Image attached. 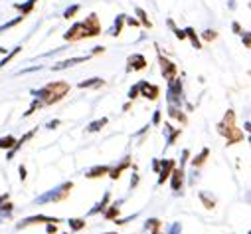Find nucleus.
Returning a JSON list of instances; mask_svg holds the SVG:
<instances>
[{"label": "nucleus", "mask_w": 251, "mask_h": 234, "mask_svg": "<svg viewBox=\"0 0 251 234\" xmlns=\"http://www.w3.org/2000/svg\"><path fill=\"white\" fill-rule=\"evenodd\" d=\"M70 91V84L68 82H51L48 86H44L42 89H32V95L36 99L42 101V105H53L57 101H61Z\"/></svg>", "instance_id": "1"}, {"label": "nucleus", "mask_w": 251, "mask_h": 234, "mask_svg": "<svg viewBox=\"0 0 251 234\" xmlns=\"http://www.w3.org/2000/svg\"><path fill=\"white\" fill-rule=\"evenodd\" d=\"M99 32H101V26H99L97 14H89V16L85 18V22H79V24H75L74 28H70V30L64 34V38H66L68 42H77V40H83V38H93V36H97Z\"/></svg>", "instance_id": "2"}, {"label": "nucleus", "mask_w": 251, "mask_h": 234, "mask_svg": "<svg viewBox=\"0 0 251 234\" xmlns=\"http://www.w3.org/2000/svg\"><path fill=\"white\" fill-rule=\"evenodd\" d=\"M218 133H220L222 137H226L227 145H235V143L243 141V131H239V129L235 127V113H233L231 109L226 111L224 119L218 123Z\"/></svg>", "instance_id": "3"}, {"label": "nucleus", "mask_w": 251, "mask_h": 234, "mask_svg": "<svg viewBox=\"0 0 251 234\" xmlns=\"http://www.w3.org/2000/svg\"><path fill=\"white\" fill-rule=\"evenodd\" d=\"M72 189H74V183H72V181H68V183H64V185H59V187H55V189H51V191H48V193L40 195L38 199H34V203H32V205L59 203V201H64V199H68V197H70Z\"/></svg>", "instance_id": "4"}, {"label": "nucleus", "mask_w": 251, "mask_h": 234, "mask_svg": "<svg viewBox=\"0 0 251 234\" xmlns=\"http://www.w3.org/2000/svg\"><path fill=\"white\" fill-rule=\"evenodd\" d=\"M166 99H168V105L172 107H180L182 105V84L180 80H170V86H168V91H166Z\"/></svg>", "instance_id": "5"}, {"label": "nucleus", "mask_w": 251, "mask_h": 234, "mask_svg": "<svg viewBox=\"0 0 251 234\" xmlns=\"http://www.w3.org/2000/svg\"><path fill=\"white\" fill-rule=\"evenodd\" d=\"M38 222H48V224H55V222H61L59 218L55 216H44V214H38V216H30V218H24L22 222L16 224V228H26V226H32V224H38Z\"/></svg>", "instance_id": "6"}, {"label": "nucleus", "mask_w": 251, "mask_h": 234, "mask_svg": "<svg viewBox=\"0 0 251 234\" xmlns=\"http://www.w3.org/2000/svg\"><path fill=\"white\" fill-rule=\"evenodd\" d=\"M158 60H160V70H162V76H164V80H174L176 78V72H178V68H176V64H172L170 60H166V58L158 52Z\"/></svg>", "instance_id": "7"}, {"label": "nucleus", "mask_w": 251, "mask_h": 234, "mask_svg": "<svg viewBox=\"0 0 251 234\" xmlns=\"http://www.w3.org/2000/svg\"><path fill=\"white\" fill-rule=\"evenodd\" d=\"M174 167H176V163L172 159L158 161V185H164V181L170 177V173H172Z\"/></svg>", "instance_id": "8"}, {"label": "nucleus", "mask_w": 251, "mask_h": 234, "mask_svg": "<svg viewBox=\"0 0 251 234\" xmlns=\"http://www.w3.org/2000/svg\"><path fill=\"white\" fill-rule=\"evenodd\" d=\"M168 179H172V191H174L176 195L182 193V185H184V167H178V169L174 167Z\"/></svg>", "instance_id": "9"}, {"label": "nucleus", "mask_w": 251, "mask_h": 234, "mask_svg": "<svg viewBox=\"0 0 251 234\" xmlns=\"http://www.w3.org/2000/svg\"><path fill=\"white\" fill-rule=\"evenodd\" d=\"M137 91L141 95H145L147 99H156L158 97V88L152 86V84H149V82H139L137 84Z\"/></svg>", "instance_id": "10"}, {"label": "nucleus", "mask_w": 251, "mask_h": 234, "mask_svg": "<svg viewBox=\"0 0 251 234\" xmlns=\"http://www.w3.org/2000/svg\"><path fill=\"white\" fill-rule=\"evenodd\" d=\"M85 60H89L87 56H79V58H72V60H64V62H59V64H55L51 70L53 72H59V70H66V68H72V66H75V64H81V62H85Z\"/></svg>", "instance_id": "11"}, {"label": "nucleus", "mask_w": 251, "mask_h": 234, "mask_svg": "<svg viewBox=\"0 0 251 234\" xmlns=\"http://www.w3.org/2000/svg\"><path fill=\"white\" fill-rule=\"evenodd\" d=\"M145 68H147V60H145V56L135 54V56H131V58H129V66H127V70H145Z\"/></svg>", "instance_id": "12"}, {"label": "nucleus", "mask_w": 251, "mask_h": 234, "mask_svg": "<svg viewBox=\"0 0 251 234\" xmlns=\"http://www.w3.org/2000/svg\"><path fill=\"white\" fill-rule=\"evenodd\" d=\"M109 171H111V167H107V165H97V167H93V169H89V171L85 173V177H87V179H99V177H103V175H109Z\"/></svg>", "instance_id": "13"}, {"label": "nucleus", "mask_w": 251, "mask_h": 234, "mask_svg": "<svg viewBox=\"0 0 251 234\" xmlns=\"http://www.w3.org/2000/svg\"><path fill=\"white\" fill-rule=\"evenodd\" d=\"M34 137V131H28L26 135H22V139H16V143H14V147L8 151V155H6V159H14V155H16V151L26 143V141H30Z\"/></svg>", "instance_id": "14"}, {"label": "nucleus", "mask_w": 251, "mask_h": 234, "mask_svg": "<svg viewBox=\"0 0 251 234\" xmlns=\"http://www.w3.org/2000/svg\"><path fill=\"white\" fill-rule=\"evenodd\" d=\"M164 133L168 135V139H166V147H172V145H174V141H176V137H180L182 129H172V125H170V123H164Z\"/></svg>", "instance_id": "15"}, {"label": "nucleus", "mask_w": 251, "mask_h": 234, "mask_svg": "<svg viewBox=\"0 0 251 234\" xmlns=\"http://www.w3.org/2000/svg\"><path fill=\"white\" fill-rule=\"evenodd\" d=\"M12 214V205L8 203V193L6 195H0V216L6 218Z\"/></svg>", "instance_id": "16"}, {"label": "nucleus", "mask_w": 251, "mask_h": 234, "mask_svg": "<svg viewBox=\"0 0 251 234\" xmlns=\"http://www.w3.org/2000/svg\"><path fill=\"white\" fill-rule=\"evenodd\" d=\"M129 165H131L129 157H125V159H123V163H121L119 167H115V169H111V171H109V177H111V179H119V177H121V173H123L125 169H127Z\"/></svg>", "instance_id": "17"}, {"label": "nucleus", "mask_w": 251, "mask_h": 234, "mask_svg": "<svg viewBox=\"0 0 251 234\" xmlns=\"http://www.w3.org/2000/svg\"><path fill=\"white\" fill-rule=\"evenodd\" d=\"M109 201H111V195L109 193H105V197H103V201L101 203H97L91 210H89V216H93V214H99V212H103L105 210V206L109 205Z\"/></svg>", "instance_id": "18"}, {"label": "nucleus", "mask_w": 251, "mask_h": 234, "mask_svg": "<svg viewBox=\"0 0 251 234\" xmlns=\"http://www.w3.org/2000/svg\"><path fill=\"white\" fill-rule=\"evenodd\" d=\"M109 123V119L107 117H101V119H97V121H93V123H89L87 125V133H95V131H101L105 125Z\"/></svg>", "instance_id": "19"}, {"label": "nucleus", "mask_w": 251, "mask_h": 234, "mask_svg": "<svg viewBox=\"0 0 251 234\" xmlns=\"http://www.w3.org/2000/svg\"><path fill=\"white\" fill-rule=\"evenodd\" d=\"M38 2V0H28L26 4H14V8H18L20 12H22V16H26V14H30L32 12V8H34V4Z\"/></svg>", "instance_id": "20"}, {"label": "nucleus", "mask_w": 251, "mask_h": 234, "mask_svg": "<svg viewBox=\"0 0 251 234\" xmlns=\"http://www.w3.org/2000/svg\"><path fill=\"white\" fill-rule=\"evenodd\" d=\"M105 82L101 80V78H91V80H87V82H79V88L81 89H85V88H95V86H103Z\"/></svg>", "instance_id": "21"}, {"label": "nucleus", "mask_w": 251, "mask_h": 234, "mask_svg": "<svg viewBox=\"0 0 251 234\" xmlns=\"http://www.w3.org/2000/svg\"><path fill=\"white\" fill-rule=\"evenodd\" d=\"M14 143H16V139L14 137H10V135H6V137H0V149H12L14 147Z\"/></svg>", "instance_id": "22"}, {"label": "nucleus", "mask_w": 251, "mask_h": 234, "mask_svg": "<svg viewBox=\"0 0 251 234\" xmlns=\"http://www.w3.org/2000/svg\"><path fill=\"white\" fill-rule=\"evenodd\" d=\"M168 115L170 117H176V119H180L182 123H186V115L178 109V107H172V105H168Z\"/></svg>", "instance_id": "23"}, {"label": "nucleus", "mask_w": 251, "mask_h": 234, "mask_svg": "<svg viewBox=\"0 0 251 234\" xmlns=\"http://www.w3.org/2000/svg\"><path fill=\"white\" fill-rule=\"evenodd\" d=\"M121 203H123V201H119V203L111 205V206H109V210L105 212V218H109V220H111V218H117V216H119V205H121Z\"/></svg>", "instance_id": "24"}, {"label": "nucleus", "mask_w": 251, "mask_h": 234, "mask_svg": "<svg viewBox=\"0 0 251 234\" xmlns=\"http://www.w3.org/2000/svg\"><path fill=\"white\" fill-rule=\"evenodd\" d=\"M68 224H70V228H72L74 232H77V230L85 228V220H81V218H72Z\"/></svg>", "instance_id": "25"}, {"label": "nucleus", "mask_w": 251, "mask_h": 234, "mask_svg": "<svg viewBox=\"0 0 251 234\" xmlns=\"http://www.w3.org/2000/svg\"><path fill=\"white\" fill-rule=\"evenodd\" d=\"M184 34H186V38H190V42H192V46L198 50L200 48V42H198V38H196V34H194V30L192 28H186L184 30Z\"/></svg>", "instance_id": "26"}, {"label": "nucleus", "mask_w": 251, "mask_h": 234, "mask_svg": "<svg viewBox=\"0 0 251 234\" xmlns=\"http://www.w3.org/2000/svg\"><path fill=\"white\" fill-rule=\"evenodd\" d=\"M208 155H210V151H208V149H202V153H200V155H198V157L192 161V165H194V167H202Z\"/></svg>", "instance_id": "27"}, {"label": "nucleus", "mask_w": 251, "mask_h": 234, "mask_svg": "<svg viewBox=\"0 0 251 234\" xmlns=\"http://www.w3.org/2000/svg\"><path fill=\"white\" fill-rule=\"evenodd\" d=\"M160 224H162V222H160L158 218H149L147 224H145V228H151L152 232H158V230H160Z\"/></svg>", "instance_id": "28"}, {"label": "nucleus", "mask_w": 251, "mask_h": 234, "mask_svg": "<svg viewBox=\"0 0 251 234\" xmlns=\"http://www.w3.org/2000/svg\"><path fill=\"white\" fill-rule=\"evenodd\" d=\"M123 22H125V14H121V16L117 18V22H115V26H113V30H111V34H113V36H119V34H121Z\"/></svg>", "instance_id": "29"}, {"label": "nucleus", "mask_w": 251, "mask_h": 234, "mask_svg": "<svg viewBox=\"0 0 251 234\" xmlns=\"http://www.w3.org/2000/svg\"><path fill=\"white\" fill-rule=\"evenodd\" d=\"M20 50H22V46H16V48H14V50H12V52H10V54H8L6 58H4V60L0 62V68H4V66H6V64H8L10 60H12V58H14V56H16V54H18Z\"/></svg>", "instance_id": "30"}, {"label": "nucleus", "mask_w": 251, "mask_h": 234, "mask_svg": "<svg viewBox=\"0 0 251 234\" xmlns=\"http://www.w3.org/2000/svg\"><path fill=\"white\" fill-rule=\"evenodd\" d=\"M38 107H42V101L34 97V101H32V105H30V109H28V111L24 113V117H30V115H32V113H34V111H36Z\"/></svg>", "instance_id": "31"}, {"label": "nucleus", "mask_w": 251, "mask_h": 234, "mask_svg": "<svg viewBox=\"0 0 251 234\" xmlns=\"http://www.w3.org/2000/svg\"><path fill=\"white\" fill-rule=\"evenodd\" d=\"M24 20V16H18L16 20H12V22H8V24H4V26H0V32H4V30H10V28H14L16 24H20Z\"/></svg>", "instance_id": "32"}, {"label": "nucleus", "mask_w": 251, "mask_h": 234, "mask_svg": "<svg viewBox=\"0 0 251 234\" xmlns=\"http://www.w3.org/2000/svg\"><path fill=\"white\" fill-rule=\"evenodd\" d=\"M137 14H139V18H141V22L147 26V28H151V20L147 18V12L143 10V8H137Z\"/></svg>", "instance_id": "33"}, {"label": "nucleus", "mask_w": 251, "mask_h": 234, "mask_svg": "<svg viewBox=\"0 0 251 234\" xmlns=\"http://www.w3.org/2000/svg\"><path fill=\"white\" fill-rule=\"evenodd\" d=\"M77 10H79V6H77V4H75V6H72V8H68V10L64 12V18H68V20H70V18H74V16L77 14Z\"/></svg>", "instance_id": "34"}, {"label": "nucleus", "mask_w": 251, "mask_h": 234, "mask_svg": "<svg viewBox=\"0 0 251 234\" xmlns=\"http://www.w3.org/2000/svg\"><path fill=\"white\" fill-rule=\"evenodd\" d=\"M180 232H182V226H180V222H174L168 234H180Z\"/></svg>", "instance_id": "35"}, {"label": "nucleus", "mask_w": 251, "mask_h": 234, "mask_svg": "<svg viewBox=\"0 0 251 234\" xmlns=\"http://www.w3.org/2000/svg\"><path fill=\"white\" fill-rule=\"evenodd\" d=\"M200 199L204 201V205H206V208H214V201H208V197H206V195H200Z\"/></svg>", "instance_id": "36"}, {"label": "nucleus", "mask_w": 251, "mask_h": 234, "mask_svg": "<svg viewBox=\"0 0 251 234\" xmlns=\"http://www.w3.org/2000/svg\"><path fill=\"white\" fill-rule=\"evenodd\" d=\"M216 36H218V34H216L214 30H206V32H204V38H206V40H214Z\"/></svg>", "instance_id": "37"}, {"label": "nucleus", "mask_w": 251, "mask_h": 234, "mask_svg": "<svg viewBox=\"0 0 251 234\" xmlns=\"http://www.w3.org/2000/svg\"><path fill=\"white\" fill-rule=\"evenodd\" d=\"M152 123H154V125H158V123H160V109H156V111H154V117H152Z\"/></svg>", "instance_id": "38"}, {"label": "nucleus", "mask_w": 251, "mask_h": 234, "mask_svg": "<svg viewBox=\"0 0 251 234\" xmlns=\"http://www.w3.org/2000/svg\"><path fill=\"white\" fill-rule=\"evenodd\" d=\"M57 125H59V119H53V121H50V123H48V129H55Z\"/></svg>", "instance_id": "39"}, {"label": "nucleus", "mask_w": 251, "mask_h": 234, "mask_svg": "<svg viewBox=\"0 0 251 234\" xmlns=\"http://www.w3.org/2000/svg\"><path fill=\"white\" fill-rule=\"evenodd\" d=\"M46 230H48V234H53L57 228H55V224H48V228H46Z\"/></svg>", "instance_id": "40"}, {"label": "nucleus", "mask_w": 251, "mask_h": 234, "mask_svg": "<svg viewBox=\"0 0 251 234\" xmlns=\"http://www.w3.org/2000/svg\"><path fill=\"white\" fill-rule=\"evenodd\" d=\"M20 179H22V181L26 179V169H24V167H20Z\"/></svg>", "instance_id": "41"}, {"label": "nucleus", "mask_w": 251, "mask_h": 234, "mask_svg": "<svg viewBox=\"0 0 251 234\" xmlns=\"http://www.w3.org/2000/svg\"><path fill=\"white\" fill-rule=\"evenodd\" d=\"M137 183H139V177L135 175V177H133V181H131V187H137Z\"/></svg>", "instance_id": "42"}, {"label": "nucleus", "mask_w": 251, "mask_h": 234, "mask_svg": "<svg viewBox=\"0 0 251 234\" xmlns=\"http://www.w3.org/2000/svg\"><path fill=\"white\" fill-rule=\"evenodd\" d=\"M233 30H235V32H237V34H243V32H241V28H239V24H237V22H235V24H233Z\"/></svg>", "instance_id": "43"}, {"label": "nucleus", "mask_w": 251, "mask_h": 234, "mask_svg": "<svg viewBox=\"0 0 251 234\" xmlns=\"http://www.w3.org/2000/svg\"><path fill=\"white\" fill-rule=\"evenodd\" d=\"M243 42H245V48H249V34L243 36Z\"/></svg>", "instance_id": "44"}, {"label": "nucleus", "mask_w": 251, "mask_h": 234, "mask_svg": "<svg viewBox=\"0 0 251 234\" xmlns=\"http://www.w3.org/2000/svg\"><path fill=\"white\" fill-rule=\"evenodd\" d=\"M107 234H117V232H107Z\"/></svg>", "instance_id": "45"}, {"label": "nucleus", "mask_w": 251, "mask_h": 234, "mask_svg": "<svg viewBox=\"0 0 251 234\" xmlns=\"http://www.w3.org/2000/svg\"><path fill=\"white\" fill-rule=\"evenodd\" d=\"M152 234H160V232H152Z\"/></svg>", "instance_id": "46"}, {"label": "nucleus", "mask_w": 251, "mask_h": 234, "mask_svg": "<svg viewBox=\"0 0 251 234\" xmlns=\"http://www.w3.org/2000/svg\"><path fill=\"white\" fill-rule=\"evenodd\" d=\"M0 220H2V218H0Z\"/></svg>", "instance_id": "47"}]
</instances>
